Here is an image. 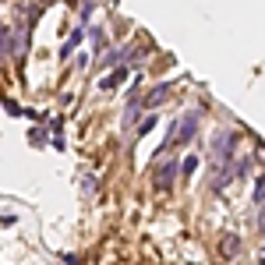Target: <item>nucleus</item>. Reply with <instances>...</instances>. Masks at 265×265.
<instances>
[{
  "instance_id": "4468645a",
  "label": "nucleus",
  "mask_w": 265,
  "mask_h": 265,
  "mask_svg": "<svg viewBox=\"0 0 265 265\" xmlns=\"http://www.w3.org/2000/svg\"><path fill=\"white\" fill-rule=\"evenodd\" d=\"M7 35H11L7 28H0V50H4V43H7Z\"/></svg>"
},
{
  "instance_id": "f257e3e1",
  "label": "nucleus",
  "mask_w": 265,
  "mask_h": 265,
  "mask_svg": "<svg viewBox=\"0 0 265 265\" xmlns=\"http://www.w3.org/2000/svg\"><path fill=\"white\" fill-rule=\"evenodd\" d=\"M195 131H198V113H184V117H177V124L170 128V148L187 145L195 138Z\"/></svg>"
},
{
  "instance_id": "9b49d317",
  "label": "nucleus",
  "mask_w": 265,
  "mask_h": 265,
  "mask_svg": "<svg viewBox=\"0 0 265 265\" xmlns=\"http://www.w3.org/2000/svg\"><path fill=\"white\" fill-rule=\"evenodd\" d=\"M237 248H241V241H237V237H226V241H223V255H234Z\"/></svg>"
},
{
  "instance_id": "423d86ee",
  "label": "nucleus",
  "mask_w": 265,
  "mask_h": 265,
  "mask_svg": "<svg viewBox=\"0 0 265 265\" xmlns=\"http://www.w3.org/2000/svg\"><path fill=\"white\" fill-rule=\"evenodd\" d=\"M82 39H85V32H82V28H74V35H67V43L60 46V57H71V53H74V46H78Z\"/></svg>"
},
{
  "instance_id": "ddd939ff",
  "label": "nucleus",
  "mask_w": 265,
  "mask_h": 265,
  "mask_svg": "<svg viewBox=\"0 0 265 265\" xmlns=\"http://www.w3.org/2000/svg\"><path fill=\"white\" fill-rule=\"evenodd\" d=\"M195 166H198V156H187V159H184V163H180V170H184V173H191V170H195Z\"/></svg>"
},
{
  "instance_id": "1a4fd4ad",
  "label": "nucleus",
  "mask_w": 265,
  "mask_h": 265,
  "mask_svg": "<svg viewBox=\"0 0 265 265\" xmlns=\"http://www.w3.org/2000/svg\"><path fill=\"white\" fill-rule=\"evenodd\" d=\"M28 141H32V145H43V141H46V128H32Z\"/></svg>"
},
{
  "instance_id": "9d476101",
  "label": "nucleus",
  "mask_w": 265,
  "mask_h": 265,
  "mask_svg": "<svg viewBox=\"0 0 265 265\" xmlns=\"http://www.w3.org/2000/svg\"><path fill=\"white\" fill-rule=\"evenodd\" d=\"M4 106H7V113H11V117H25V110H21L14 99H7V96H4Z\"/></svg>"
},
{
  "instance_id": "7ed1b4c3",
  "label": "nucleus",
  "mask_w": 265,
  "mask_h": 265,
  "mask_svg": "<svg viewBox=\"0 0 265 265\" xmlns=\"http://www.w3.org/2000/svg\"><path fill=\"white\" fill-rule=\"evenodd\" d=\"M124 82H128V67H113L106 78L99 82V89H103V92H110V89H117V85H124Z\"/></svg>"
},
{
  "instance_id": "f8f14e48",
  "label": "nucleus",
  "mask_w": 265,
  "mask_h": 265,
  "mask_svg": "<svg viewBox=\"0 0 265 265\" xmlns=\"http://www.w3.org/2000/svg\"><path fill=\"white\" fill-rule=\"evenodd\" d=\"M156 128V117H145L141 124H138V134H148V131H152Z\"/></svg>"
},
{
  "instance_id": "6e6552de",
  "label": "nucleus",
  "mask_w": 265,
  "mask_h": 265,
  "mask_svg": "<svg viewBox=\"0 0 265 265\" xmlns=\"http://www.w3.org/2000/svg\"><path fill=\"white\" fill-rule=\"evenodd\" d=\"M255 205H265V177H258L255 184Z\"/></svg>"
},
{
  "instance_id": "39448f33",
  "label": "nucleus",
  "mask_w": 265,
  "mask_h": 265,
  "mask_svg": "<svg viewBox=\"0 0 265 265\" xmlns=\"http://www.w3.org/2000/svg\"><path fill=\"white\" fill-rule=\"evenodd\" d=\"M166 96H170V85L163 82V85H156V89L148 92V96H141V106H159V103H163Z\"/></svg>"
},
{
  "instance_id": "0eeeda50",
  "label": "nucleus",
  "mask_w": 265,
  "mask_h": 265,
  "mask_svg": "<svg viewBox=\"0 0 265 265\" xmlns=\"http://www.w3.org/2000/svg\"><path fill=\"white\" fill-rule=\"evenodd\" d=\"M124 57H128V50H117V53H106V57H103L99 64H103V67H117V64H121Z\"/></svg>"
},
{
  "instance_id": "f03ea898",
  "label": "nucleus",
  "mask_w": 265,
  "mask_h": 265,
  "mask_svg": "<svg viewBox=\"0 0 265 265\" xmlns=\"http://www.w3.org/2000/svg\"><path fill=\"white\" fill-rule=\"evenodd\" d=\"M234 152H237V134L230 131V134H223L219 145H216V166H219V170H223V166H230Z\"/></svg>"
},
{
  "instance_id": "20e7f679",
  "label": "nucleus",
  "mask_w": 265,
  "mask_h": 265,
  "mask_svg": "<svg viewBox=\"0 0 265 265\" xmlns=\"http://www.w3.org/2000/svg\"><path fill=\"white\" fill-rule=\"evenodd\" d=\"M177 170H180V163H166L159 173H156V187H159V191H166V187L173 184V177H177Z\"/></svg>"
},
{
  "instance_id": "2eb2a0df",
  "label": "nucleus",
  "mask_w": 265,
  "mask_h": 265,
  "mask_svg": "<svg viewBox=\"0 0 265 265\" xmlns=\"http://www.w3.org/2000/svg\"><path fill=\"white\" fill-rule=\"evenodd\" d=\"M262 230H265V205H262Z\"/></svg>"
}]
</instances>
